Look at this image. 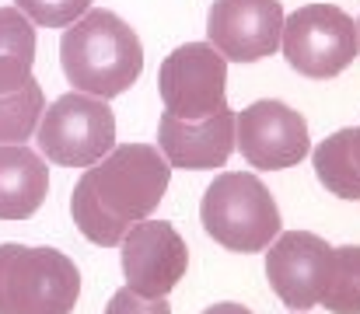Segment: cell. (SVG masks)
<instances>
[{
  "instance_id": "8fae6325",
  "label": "cell",
  "mask_w": 360,
  "mask_h": 314,
  "mask_svg": "<svg viewBox=\"0 0 360 314\" xmlns=\"http://www.w3.org/2000/svg\"><path fill=\"white\" fill-rule=\"evenodd\" d=\"M280 0H214L207 14L210 46L231 63H259L280 49Z\"/></svg>"
},
{
  "instance_id": "9c48e42d",
  "label": "cell",
  "mask_w": 360,
  "mask_h": 314,
  "mask_svg": "<svg viewBox=\"0 0 360 314\" xmlns=\"http://www.w3.org/2000/svg\"><path fill=\"white\" fill-rule=\"evenodd\" d=\"M235 147L252 168L283 171L311 154V136L297 108L276 98H262L235 112Z\"/></svg>"
},
{
  "instance_id": "3957f363",
  "label": "cell",
  "mask_w": 360,
  "mask_h": 314,
  "mask_svg": "<svg viewBox=\"0 0 360 314\" xmlns=\"http://www.w3.org/2000/svg\"><path fill=\"white\" fill-rule=\"evenodd\" d=\"M200 220L221 248L238 255L266 251L280 234V207L262 178L252 171L217 175L203 192Z\"/></svg>"
},
{
  "instance_id": "7402d4cb",
  "label": "cell",
  "mask_w": 360,
  "mask_h": 314,
  "mask_svg": "<svg viewBox=\"0 0 360 314\" xmlns=\"http://www.w3.org/2000/svg\"><path fill=\"white\" fill-rule=\"evenodd\" d=\"M290 314H308V311H290Z\"/></svg>"
},
{
  "instance_id": "52a82bcc",
  "label": "cell",
  "mask_w": 360,
  "mask_h": 314,
  "mask_svg": "<svg viewBox=\"0 0 360 314\" xmlns=\"http://www.w3.org/2000/svg\"><path fill=\"white\" fill-rule=\"evenodd\" d=\"M336 269V248L311 230H280L266 251V280L290 311L322 304Z\"/></svg>"
},
{
  "instance_id": "8992f818",
  "label": "cell",
  "mask_w": 360,
  "mask_h": 314,
  "mask_svg": "<svg viewBox=\"0 0 360 314\" xmlns=\"http://www.w3.org/2000/svg\"><path fill=\"white\" fill-rule=\"evenodd\" d=\"M280 49L301 77L329 81L360 53L357 21L336 4H304L283 18Z\"/></svg>"
},
{
  "instance_id": "2e32d148",
  "label": "cell",
  "mask_w": 360,
  "mask_h": 314,
  "mask_svg": "<svg viewBox=\"0 0 360 314\" xmlns=\"http://www.w3.org/2000/svg\"><path fill=\"white\" fill-rule=\"evenodd\" d=\"M46 112L42 84L32 77L25 88L0 95V143H25L35 136L39 119Z\"/></svg>"
},
{
  "instance_id": "7c38bea8",
  "label": "cell",
  "mask_w": 360,
  "mask_h": 314,
  "mask_svg": "<svg viewBox=\"0 0 360 314\" xmlns=\"http://www.w3.org/2000/svg\"><path fill=\"white\" fill-rule=\"evenodd\" d=\"M158 150L172 168L182 171H214L224 168L235 150V112L221 108L210 119H179L165 112L158 119Z\"/></svg>"
},
{
  "instance_id": "d6986e66",
  "label": "cell",
  "mask_w": 360,
  "mask_h": 314,
  "mask_svg": "<svg viewBox=\"0 0 360 314\" xmlns=\"http://www.w3.org/2000/svg\"><path fill=\"white\" fill-rule=\"evenodd\" d=\"M105 314H172V308H168V297L147 301V297H136L129 287H122V290L112 294Z\"/></svg>"
},
{
  "instance_id": "30bf717a",
  "label": "cell",
  "mask_w": 360,
  "mask_h": 314,
  "mask_svg": "<svg viewBox=\"0 0 360 314\" xmlns=\"http://www.w3.org/2000/svg\"><path fill=\"white\" fill-rule=\"evenodd\" d=\"M120 262L126 287L136 297L158 301L182 283L189 269V248L172 223L147 216L126 230V237L120 241Z\"/></svg>"
},
{
  "instance_id": "603a6c76",
  "label": "cell",
  "mask_w": 360,
  "mask_h": 314,
  "mask_svg": "<svg viewBox=\"0 0 360 314\" xmlns=\"http://www.w3.org/2000/svg\"><path fill=\"white\" fill-rule=\"evenodd\" d=\"M357 39H360V21H357Z\"/></svg>"
},
{
  "instance_id": "7a4b0ae2",
  "label": "cell",
  "mask_w": 360,
  "mask_h": 314,
  "mask_svg": "<svg viewBox=\"0 0 360 314\" xmlns=\"http://www.w3.org/2000/svg\"><path fill=\"white\" fill-rule=\"evenodd\" d=\"M60 63L74 91L109 102L136 84L143 70V46L120 14L98 7L63 32Z\"/></svg>"
},
{
  "instance_id": "ba28073f",
  "label": "cell",
  "mask_w": 360,
  "mask_h": 314,
  "mask_svg": "<svg viewBox=\"0 0 360 314\" xmlns=\"http://www.w3.org/2000/svg\"><path fill=\"white\" fill-rule=\"evenodd\" d=\"M165 112L179 119H210L228 108V60L210 42H186L165 56L158 74Z\"/></svg>"
},
{
  "instance_id": "5bb4252c",
  "label": "cell",
  "mask_w": 360,
  "mask_h": 314,
  "mask_svg": "<svg viewBox=\"0 0 360 314\" xmlns=\"http://www.w3.org/2000/svg\"><path fill=\"white\" fill-rule=\"evenodd\" d=\"M35 25L18 7H0V95H11L32 81Z\"/></svg>"
},
{
  "instance_id": "9a60e30c",
  "label": "cell",
  "mask_w": 360,
  "mask_h": 314,
  "mask_svg": "<svg viewBox=\"0 0 360 314\" xmlns=\"http://www.w3.org/2000/svg\"><path fill=\"white\" fill-rule=\"evenodd\" d=\"M350 136H354V126L336 129L333 136H326L311 150V164H315L319 182L340 199H360V168L354 161Z\"/></svg>"
},
{
  "instance_id": "44dd1931",
  "label": "cell",
  "mask_w": 360,
  "mask_h": 314,
  "mask_svg": "<svg viewBox=\"0 0 360 314\" xmlns=\"http://www.w3.org/2000/svg\"><path fill=\"white\" fill-rule=\"evenodd\" d=\"M350 147H354V161L360 168V126H354V136H350Z\"/></svg>"
},
{
  "instance_id": "e0dca14e",
  "label": "cell",
  "mask_w": 360,
  "mask_h": 314,
  "mask_svg": "<svg viewBox=\"0 0 360 314\" xmlns=\"http://www.w3.org/2000/svg\"><path fill=\"white\" fill-rule=\"evenodd\" d=\"M322 308L333 314H360V244L336 248V269Z\"/></svg>"
},
{
  "instance_id": "5b68a950",
  "label": "cell",
  "mask_w": 360,
  "mask_h": 314,
  "mask_svg": "<svg viewBox=\"0 0 360 314\" xmlns=\"http://www.w3.org/2000/svg\"><path fill=\"white\" fill-rule=\"evenodd\" d=\"M39 154L60 168H91L116 147V115L84 91L60 95L39 119Z\"/></svg>"
},
{
  "instance_id": "4fadbf2b",
  "label": "cell",
  "mask_w": 360,
  "mask_h": 314,
  "mask_svg": "<svg viewBox=\"0 0 360 314\" xmlns=\"http://www.w3.org/2000/svg\"><path fill=\"white\" fill-rule=\"evenodd\" d=\"M49 196L46 157L25 143H0V220H28Z\"/></svg>"
},
{
  "instance_id": "ffe728a7",
  "label": "cell",
  "mask_w": 360,
  "mask_h": 314,
  "mask_svg": "<svg viewBox=\"0 0 360 314\" xmlns=\"http://www.w3.org/2000/svg\"><path fill=\"white\" fill-rule=\"evenodd\" d=\"M203 314H252V311L241 308V304H235V301H224V304H210Z\"/></svg>"
},
{
  "instance_id": "277c9868",
  "label": "cell",
  "mask_w": 360,
  "mask_h": 314,
  "mask_svg": "<svg viewBox=\"0 0 360 314\" xmlns=\"http://www.w3.org/2000/svg\"><path fill=\"white\" fill-rule=\"evenodd\" d=\"M81 301V269L56 248L0 244V314H70Z\"/></svg>"
},
{
  "instance_id": "6da1fadb",
  "label": "cell",
  "mask_w": 360,
  "mask_h": 314,
  "mask_svg": "<svg viewBox=\"0 0 360 314\" xmlns=\"http://www.w3.org/2000/svg\"><path fill=\"white\" fill-rule=\"evenodd\" d=\"M168 182L172 164L154 143H120L84 168L70 196V216L91 244L120 248L126 230L161 207Z\"/></svg>"
},
{
  "instance_id": "ac0fdd59",
  "label": "cell",
  "mask_w": 360,
  "mask_h": 314,
  "mask_svg": "<svg viewBox=\"0 0 360 314\" xmlns=\"http://www.w3.org/2000/svg\"><path fill=\"white\" fill-rule=\"evenodd\" d=\"M14 7L42 28H67L91 11V0H14Z\"/></svg>"
}]
</instances>
